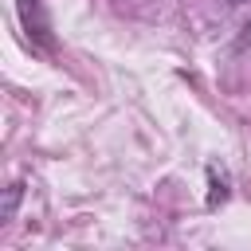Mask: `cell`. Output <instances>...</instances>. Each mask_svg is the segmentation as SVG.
Segmentation results:
<instances>
[{
    "label": "cell",
    "mask_w": 251,
    "mask_h": 251,
    "mask_svg": "<svg viewBox=\"0 0 251 251\" xmlns=\"http://www.w3.org/2000/svg\"><path fill=\"white\" fill-rule=\"evenodd\" d=\"M16 8H20V24H24L27 39H31L35 47L51 51V24H47V16H43V4H39V0H16Z\"/></svg>",
    "instance_id": "6da1fadb"
},
{
    "label": "cell",
    "mask_w": 251,
    "mask_h": 251,
    "mask_svg": "<svg viewBox=\"0 0 251 251\" xmlns=\"http://www.w3.org/2000/svg\"><path fill=\"white\" fill-rule=\"evenodd\" d=\"M20 200H24V184L16 180V184H8V188H4V208H0V227H8V224L16 220V208H20Z\"/></svg>",
    "instance_id": "7a4b0ae2"
},
{
    "label": "cell",
    "mask_w": 251,
    "mask_h": 251,
    "mask_svg": "<svg viewBox=\"0 0 251 251\" xmlns=\"http://www.w3.org/2000/svg\"><path fill=\"white\" fill-rule=\"evenodd\" d=\"M208 180H212L208 208H216V204H224V200H227V176H216V169H208Z\"/></svg>",
    "instance_id": "3957f363"
},
{
    "label": "cell",
    "mask_w": 251,
    "mask_h": 251,
    "mask_svg": "<svg viewBox=\"0 0 251 251\" xmlns=\"http://www.w3.org/2000/svg\"><path fill=\"white\" fill-rule=\"evenodd\" d=\"M224 4H231V8H239V4H243V0H224Z\"/></svg>",
    "instance_id": "277c9868"
}]
</instances>
